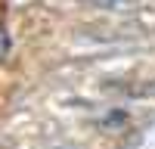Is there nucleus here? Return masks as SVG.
Returning a JSON list of instances; mask_svg holds the SVG:
<instances>
[{"instance_id":"obj_1","label":"nucleus","mask_w":155,"mask_h":149,"mask_svg":"<svg viewBox=\"0 0 155 149\" xmlns=\"http://www.w3.org/2000/svg\"><path fill=\"white\" fill-rule=\"evenodd\" d=\"M93 124H96L102 134H121V131L130 127V115H127L124 109H106L102 115H96Z\"/></svg>"},{"instance_id":"obj_2","label":"nucleus","mask_w":155,"mask_h":149,"mask_svg":"<svg viewBox=\"0 0 155 149\" xmlns=\"http://www.w3.org/2000/svg\"><path fill=\"white\" fill-rule=\"evenodd\" d=\"M84 3L99 6V9H127L130 3H137V0H84Z\"/></svg>"}]
</instances>
